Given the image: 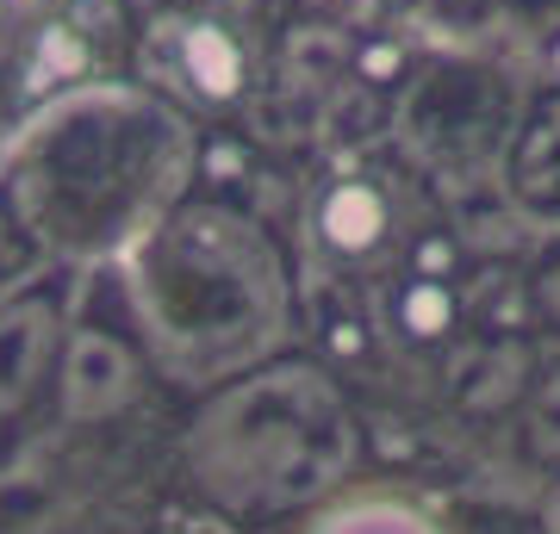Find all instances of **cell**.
I'll return each instance as SVG.
<instances>
[{
    "label": "cell",
    "mask_w": 560,
    "mask_h": 534,
    "mask_svg": "<svg viewBox=\"0 0 560 534\" xmlns=\"http://www.w3.org/2000/svg\"><path fill=\"white\" fill-rule=\"evenodd\" d=\"M312 534H442V522L436 515H423L418 503L393 497V491H368V497L337 503L330 515H318Z\"/></svg>",
    "instance_id": "cell-5"
},
{
    "label": "cell",
    "mask_w": 560,
    "mask_h": 534,
    "mask_svg": "<svg viewBox=\"0 0 560 534\" xmlns=\"http://www.w3.org/2000/svg\"><path fill=\"white\" fill-rule=\"evenodd\" d=\"M386 230V199L368 187V180H337L330 193L318 199V237L337 249V256H368Z\"/></svg>",
    "instance_id": "cell-4"
},
{
    "label": "cell",
    "mask_w": 560,
    "mask_h": 534,
    "mask_svg": "<svg viewBox=\"0 0 560 534\" xmlns=\"http://www.w3.org/2000/svg\"><path fill=\"white\" fill-rule=\"evenodd\" d=\"M399 317H405L411 336H442V330L455 323V298L442 293L436 280H418V286L399 298Z\"/></svg>",
    "instance_id": "cell-7"
},
{
    "label": "cell",
    "mask_w": 560,
    "mask_h": 534,
    "mask_svg": "<svg viewBox=\"0 0 560 534\" xmlns=\"http://www.w3.org/2000/svg\"><path fill=\"white\" fill-rule=\"evenodd\" d=\"M548 534H560V491H555V503H548Z\"/></svg>",
    "instance_id": "cell-8"
},
{
    "label": "cell",
    "mask_w": 560,
    "mask_h": 534,
    "mask_svg": "<svg viewBox=\"0 0 560 534\" xmlns=\"http://www.w3.org/2000/svg\"><path fill=\"white\" fill-rule=\"evenodd\" d=\"M138 385V367L113 336H81L69 348V367H62V416L69 423H94V416H113Z\"/></svg>",
    "instance_id": "cell-2"
},
{
    "label": "cell",
    "mask_w": 560,
    "mask_h": 534,
    "mask_svg": "<svg viewBox=\"0 0 560 534\" xmlns=\"http://www.w3.org/2000/svg\"><path fill=\"white\" fill-rule=\"evenodd\" d=\"M187 466L219 510L261 522L305 510L330 485H342L355 466V429L337 397L312 385V373H275L200 416Z\"/></svg>",
    "instance_id": "cell-1"
},
{
    "label": "cell",
    "mask_w": 560,
    "mask_h": 534,
    "mask_svg": "<svg viewBox=\"0 0 560 534\" xmlns=\"http://www.w3.org/2000/svg\"><path fill=\"white\" fill-rule=\"evenodd\" d=\"M187 75H194V87L200 94H231L237 87V75H243V57H237V44L224 38L219 25H194L187 32Z\"/></svg>",
    "instance_id": "cell-6"
},
{
    "label": "cell",
    "mask_w": 560,
    "mask_h": 534,
    "mask_svg": "<svg viewBox=\"0 0 560 534\" xmlns=\"http://www.w3.org/2000/svg\"><path fill=\"white\" fill-rule=\"evenodd\" d=\"M50 336H57V317L38 298L0 311V416L20 411L25 397L38 392L44 360H50Z\"/></svg>",
    "instance_id": "cell-3"
}]
</instances>
